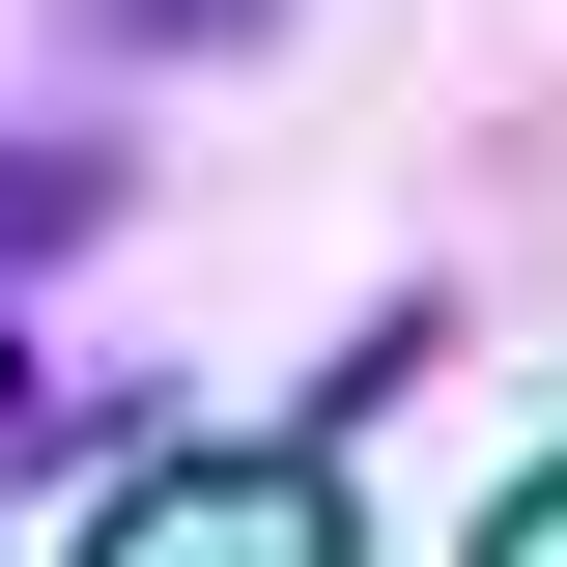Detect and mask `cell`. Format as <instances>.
I'll use <instances>...</instances> for the list:
<instances>
[{
	"instance_id": "5",
	"label": "cell",
	"mask_w": 567,
	"mask_h": 567,
	"mask_svg": "<svg viewBox=\"0 0 567 567\" xmlns=\"http://www.w3.org/2000/svg\"><path fill=\"white\" fill-rule=\"evenodd\" d=\"M0 454H29V341H0Z\"/></svg>"
},
{
	"instance_id": "4",
	"label": "cell",
	"mask_w": 567,
	"mask_h": 567,
	"mask_svg": "<svg viewBox=\"0 0 567 567\" xmlns=\"http://www.w3.org/2000/svg\"><path fill=\"white\" fill-rule=\"evenodd\" d=\"M483 567H567V483H539V511H511V539H483Z\"/></svg>"
},
{
	"instance_id": "3",
	"label": "cell",
	"mask_w": 567,
	"mask_h": 567,
	"mask_svg": "<svg viewBox=\"0 0 567 567\" xmlns=\"http://www.w3.org/2000/svg\"><path fill=\"white\" fill-rule=\"evenodd\" d=\"M85 29H142V58H171V29H199V58H256L284 0H85Z\"/></svg>"
},
{
	"instance_id": "2",
	"label": "cell",
	"mask_w": 567,
	"mask_h": 567,
	"mask_svg": "<svg viewBox=\"0 0 567 567\" xmlns=\"http://www.w3.org/2000/svg\"><path fill=\"white\" fill-rule=\"evenodd\" d=\"M85 227H114V171L85 142H0V256H85Z\"/></svg>"
},
{
	"instance_id": "1",
	"label": "cell",
	"mask_w": 567,
	"mask_h": 567,
	"mask_svg": "<svg viewBox=\"0 0 567 567\" xmlns=\"http://www.w3.org/2000/svg\"><path fill=\"white\" fill-rule=\"evenodd\" d=\"M114 567H341V511H312V454H171L114 511Z\"/></svg>"
}]
</instances>
